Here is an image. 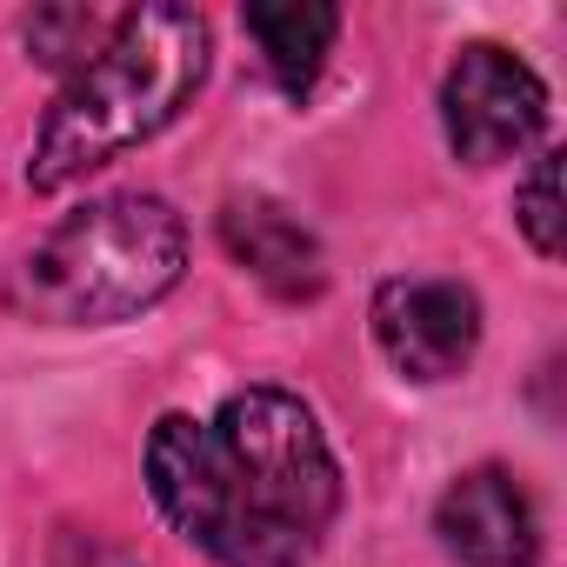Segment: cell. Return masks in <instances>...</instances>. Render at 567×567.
<instances>
[{
    "label": "cell",
    "instance_id": "10",
    "mask_svg": "<svg viewBox=\"0 0 567 567\" xmlns=\"http://www.w3.org/2000/svg\"><path fill=\"white\" fill-rule=\"evenodd\" d=\"M114 21H121V8H41L28 21V48H34L41 68L74 74V68L94 61V48L114 34Z\"/></svg>",
    "mask_w": 567,
    "mask_h": 567
},
{
    "label": "cell",
    "instance_id": "2",
    "mask_svg": "<svg viewBox=\"0 0 567 567\" xmlns=\"http://www.w3.org/2000/svg\"><path fill=\"white\" fill-rule=\"evenodd\" d=\"M187 227L161 194H107L41 234L14 274L8 308L41 328H114L174 295Z\"/></svg>",
    "mask_w": 567,
    "mask_h": 567
},
{
    "label": "cell",
    "instance_id": "12",
    "mask_svg": "<svg viewBox=\"0 0 567 567\" xmlns=\"http://www.w3.org/2000/svg\"><path fill=\"white\" fill-rule=\"evenodd\" d=\"M94 567H127V560H94Z\"/></svg>",
    "mask_w": 567,
    "mask_h": 567
},
{
    "label": "cell",
    "instance_id": "11",
    "mask_svg": "<svg viewBox=\"0 0 567 567\" xmlns=\"http://www.w3.org/2000/svg\"><path fill=\"white\" fill-rule=\"evenodd\" d=\"M514 214H520V234L534 240V254L560 260V247H567V227H560V154L534 161V174L514 194Z\"/></svg>",
    "mask_w": 567,
    "mask_h": 567
},
{
    "label": "cell",
    "instance_id": "7",
    "mask_svg": "<svg viewBox=\"0 0 567 567\" xmlns=\"http://www.w3.org/2000/svg\"><path fill=\"white\" fill-rule=\"evenodd\" d=\"M434 534L461 567H534L540 514L507 467H467L434 501Z\"/></svg>",
    "mask_w": 567,
    "mask_h": 567
},
{
    "label": "cell",
    "instance_id": "4",
    "mask_svg": "<svg viewBox=\"0 0 567 567\" xmlns=\"http://www.w3.org/2000/svg\"><path fill=\"white\" fill-rule=\"evenodd\" d=\"M147 487L161 501V514L220 567H308L315 547L288 540L240 487V474L227 467L220 441L207 421L187 414H161L147 434Z\"/></svg>",
    "mask_w": 567,
    "mask_h": 567
},
{
    "label": "cell",
    "instance_id": "3",
    "mask_svg": "<svg viewBox=\"0 0 567 567\" xmlns=\"http://www.w3.org/2000/svg\"><path fill=\"white\" fill-rule=\"evenodd\" d=\"M227 467L240 474L247 501L301 547H321V534L341 514V467L315 421V408L288 388H240L207 421Z\"/></svg>",
    "mask_w": 567,
    "mask_h": 567
},
{
    "label": "cell",
    "instance_id": "6",
    "mask_svg": "<svg viewBox=\"0 0 567 567\" xmlns=\"http://www.w3.org/2000/svg\"><path fill=\"white\" fill-rule=\"evenodd\" d=\"M374 341L408 381H454L481 348V295L467 280H441V274L381 280Z\"/></svg>",
    "mask_w": 567,
    "mask_h": 567
},
{
    "label": "cell",
    "instance_id": "5",
    "mask_svg": "<svg viewBox=\"0 0 567 567\" xmlns=\"http://www.w3.org/2000/svg\"><path fill=\"white\" fill-rule=\"evenodd\" d=\"M441 127H447L454 161H467V167L514 161L547 127V87L520 54L474 41V48H461V61L441 81Z\"/></svg>",
    "mask_w": 567,
    "mask_h": 567
},
{
    "label": "cell",
    "instance_id": "8",
    "mask_svg": "<svg viewBox=\"0 0 567 567\" xmlns=\"http://www.w3.org/2000/svg\"><path fill=\"white\" fill-rule=\"evenodd\" d=\"M220 240H227V254H234L254 280H267L280 301L321 295V247H315V234H308L288 207H280V200H267V194H234V200L220 207Z\"/></svg>",
    "mask_w": 567,
    "mask_h": 567
},
{
    "label": "cell",
    "instance_id": "9",
    "mask_svg": "<svg viewBox=\"0 0 567 567\" xmlns=\"http://www.w3.org/2000/svg\"><path fill=\"white\" fill-rule=\"evenodd\" d=\"M240 21H247V34L260 48L267 74H274V87L295 94V101L321 81V68L334 54V34H341V14L328 0H260V8H247Z\"/></svg>",
    "mask_w": 567,
    "mask_h": 567
},
{
    "label": "cell",
    "instance_id": "1",
    "mask_svg": "<svg viewBox=\"0 0 567 567\" xmlns=\"http://www.w3.org/2000/svg\"><path fill=\"white\" fill-rule=\"evenodd\" d=\"M207 54L214 34L194 8H121L114 34L94 48L87 68L68 74L54 114L41 121L34 161H28V187L61 194L74 181H87L94 167L121 161L127 147L154 141L207 81Z\"/></svg>",
    "mask_w": 567,
    "mask_h": 567
}]
</instances>
